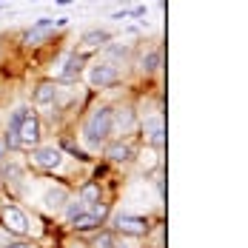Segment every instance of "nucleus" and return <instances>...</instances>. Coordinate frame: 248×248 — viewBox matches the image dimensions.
<instances>
[{"instance_id": "obj_1", "label": "nucleus", "mask_w": 248, "mask_h": 248, "mask_svg": "<svg viewBox=\"0 0 248 248\" xmlns=\"http://www.w3.org/2000/svg\"><path fill=\"white\" fill-rule=\"evenodd\" d=\"M111 111H114V108L100 106V108H94V111L89 114V120L83 125V143H86L89 149H100V146L108 140V134H111Z\"/></svg>"}, {"instance_id": "obj_2", "label": "nucleus", "mask_w": 248, "mask_h": 248, "mask_svg": "<svg viewBox=\"0 0 248 248\" xmlns=\"http://www.w3.org/2000/svg\"><path fill=\"white\" fill-rule=\"evenodd\" d=\"M117 77H120L117 66H114L111 60H103V63H97V66H92V72H89V83H92L94 89H106V86H114Z\"/></svg>"}, {"instance_id": "obj_3", "label": "nucleus", "mask_w": 248, "mask_h": 248, "mask_svg": "<svg viewBox=\"0 0 248 248\" xmlns=\"http://www.w3.org/2000/svg\"><path fill=\"white\" fill-rule=\"evenodd\" d=\"M0 217H3L6 231H12V234H26L29 231V217H26V211H20L17 205H6L0 211Z\"/></svg>"}, {"instance_id": "obj_4", "label": "nucleus", "mask_w": 248, "mask_h": 248, "mask_svg": "<svg viewBox=\"0 0 248 248\" xmlns=\"http://www.w3.org/2000/svg\"><path fill=\"white\" fill-rule=\"evenodd\" d=\"M31 160L40 166V169H60V163H63V151L57 149V146H37V149L31 151Z\"/></svg>"}, {"instance_id": "obj_5", "label": "nucleus", "mask_w": 248, "mask_h": 248, "mask_svg": "<svg viewBox=\"0 0 248 248\" xmlns=\"http://www.w3.org/2000/svg\"><path fill=\"white\" fill-rule=\"evenodd\" d=\"M17 140H20V146H37V140H40V123L31 111H29V117L23 123L17 125Z\"/></svg>"}, {"instance_id": "obj_6", "label": "nucleus", "mask_w": 248, "mask_h": 248, "mask_svg": "<svg viewBox=\"0 0 248 248\" xmlns=\"http://www.w3.org/2000/svg\"><path fill=\"white\" fill-rule=\"evenodd\" d=\"M114 223H117V228H120L123 234H128V237H140V234L149 231L146 220H143V217H134V214H117Z\"/></svg>"}, {"instance_id": "obj_7", "label": "nucleus", "mask_w": 248, "mask_h": 248, "mask_svg": "<svg viewBox=\"0 0 248 248\" xmlns=\"http://www.w3.org/2000/svg\"><path fill=\"white\" fill-rule=\"evenodd\" d=\"M143 128H146V134H149V143L154 146V149H163V114H149L146 117V123H143Z\"/></svg>"}, {"instance_id": "obj_8", "label": "nucleus", "mask_w": 248, "mask_h": 248, "mask_svg": "<svg viewBox=\"0 0 248 248\" xmlns=\"http://www.w3.org/2000/svg\"><path fill=\"white\" fill-rule=\"evenodd\" d=\"M57 97H60V89H57L54 83H43V86H37V92H34V103H37L40 108L57 106Z\"/></svg>"}, {"instance_id": "obj_9", "label": "nucleus", "mask_w": 248, "mask_h": 248, "mask_svg": "<svg viewBox=\"0 0 248 248\" xmlns=\"http://www.w3.org/2000/svg\"><path fill=\"white\" fill-rule=\"evenodd\" d=\"M134 125H137V117H134L131 108H117V111H111V128H117V131L128 134Z\"/></svg>"}, {"instance_id": "obj_10", "label": "nucleus", "mask_w": 248, "mask_h": 248, "mask_svg": "<svg viewBox=\"0 0 248 248\" xmlns=\"http://www.w3.org/2000/svg\"><path fill=\"white\" fill-rule=\"evenodd\" d=\"M66 188L63 186H51V188H46L43 191V205L49 208V211H60L63 205H66Z\"/></svg>"}, {"instance_id": "obj_11", "label": "nucleus", "mask_w": 248, "mask_h": 248, "mask_svg": "<svg viewBox=\"0 0 248 248\" xmlns=\"http://www.w3.org/2000/svg\"><path fill=\"white\" fill-rule=\"evenodd\" d=\"M49 31H51V20H49V17H40L37 23L26 31V43H29V46H34V43H40Z\"/></svg>"}, {"instance_id": "obj_12", "label": "nucleus", "mask_w": 248, "mask_h": 248, "mask_svg": "<svg viewBox=\"0 0 248 248\" xmlns=\"http://www.w3.org/2000/svg\"><path fill=\"white\" fill-rule=\"evenodd\" d=\"M77 72H80V57L77 54H66L63 63H60V69H54V75L60 77V80H72Z\"/></svg>"}, {"instance_id": "obj_13", "label": "nucleus", "mask_w": 248, "mask_h": 248, "mask_svg": "<svg viewBox=\"0 0 248 248\" xmlns=\"http://www.w3.org/2000/svg\"><path fill=\"white\" fill-rule=\"evenodd\" d=\"M114 163H128L131 157H134V149L128 146V143H114V146H108V151H106Z\"/></svg>"}, {"instance_id": "obj_14", "label": "nucleus", "mask_w": 248, "mask_h": 248, "mask_svg": "<svg viewBox=\"0 0 248 248\" xmlns=\"http://www.w3.org/2000/svg\"><path fill=\"white\" fill-rule=\"evenodd\" d=\"M80 43H83L86 49H97V46H103V43H108V34L100 31V29H92V31H86V34L80 37Z\"/></svg>"}, {"instance_id": "obj_15", "label": "nucleus", "mask_w": 248, "mask_h": 248, "mask_svg": "<svg viewBox=\"0 0 248 248\" xmlns=\"http://www.w3.org/2000/svg\"><path fill=\"white\" fill-rule=\"evenodd\" d=\"M72 225H75L77 231H89V228L100 225V217H94L92 211H83L80 217H75V220H72Z\"/></svg>"}, {"instance_id": "obj_16", "label": "nucleus", "mask_w": 248, "mask_h": 248, "mask_svg": "<svg viewBox=\"0 0 248 248\" xmlns=\"http://www.w3.org/2000/svg\"><path fill=\"white\" fill-rule=\"evenodd\" d=\"M80 202H100V186H94V183H86L83 188H80Z\"/></svg>"}, {"instance_id": "obj_17", "label": "nucleus", "mask_w": 248, "mask_h": 248, "mask_svg": "<svg viewBox=\"0 0 248 248\" xmlns=\"http://www.w3.org/2000/svg\"><path fill=\"white\" fill-rule=\"evenodd\" d=\"M26 117H29V108H26V106H17V108L12 111V117H9V131H17V125L23 123Z\"/></svg>"}, {"instance_id": "obj_18", "label": "nucleus", "mask_w": 248, "mask_h": 248, "mask_svg": "<svg viewBox=\"0 0 248 248\" xmlns=\"http://www.w3.org/2000/svg\"><path fill=\"white\" fill-rule=\"evenodd\" d=\"M160 60H163V51L154 49V51H149V54L143 57V66H146L149 72H154V69H160Z\"/></svg>"}, {"instance_id": "obj_19", "label": "nucleus", "mask_w": 248, "mask_h": 248, "mask_svg": "<svg viewBox=\"0 0 248 248\" xmlns=\"http://www.w3.org/2000/svg\"><path fill=\"white\" fill-rule=\"evenodd\" d=\"M111 246H114V234H108V231H100L92 240V248H111Z\"/></svg>"}, {"instance_id": "obj_20", "label": "nucleus", "mask_w": 248, "mask_h": 248, "mask_svg": "<svg viewBox=\"0 0 248 248\" xmlns=\"http://www.w3.org/2000/svg\"><path fill=\"white\" fill-rule=\"evenodd\" d=\"M83 205H86V202H80V200H69V205H66V220H69V223H72L75 217H80V214L86 211Z\"/></svg>"}, {"instance_id": "obj_21", "label": "nucleus", "mask_w": 248, "mask_h": 248, "mask_svg": "<svg viewBox=\"0 0 248 248\" xmlns=\"http://www.w3.org/2000/svg\"><path fill=\"white\" fill-rule=\"evenodd\" d=\"M6 177H9L15 186H20V183H23V171H20V166H15V163H9V169H6Z\"/></svg>"}, {"instance_id": "obj_22", "label": "nucleus", "mask_w": 248, "mask_h": 248, "mask_svg": "<svg viewBox=\"0 0 248 248\" xmlns=\"http://www.w3.org/2000/svg\"><path fill=\"white\" fill-rule=\"evenodd\" d=\"M6 248H31V246H29V243H9Z\"/></svg>"}, {"instance_id": "obj_23", "label": "nucleus", "mask_w": 248, "mask_h": 248, "mask_svg": "<svg viewBox=\"0 0 248 248\" xmlns=\"http://www.w3.org/2000/svg\"><path fill=\"white\" fill-rule=\"evenodd\" d=\"M6 151H9V149H6V143H3V137H0V160L6 157Z\"/></svg>"}, {"instance_id": "obj_24", "label": "nucleus", "mask_w": 248, "mask_h": 248, "mask_svg": "<svg viewBox=\"0 0 248 248\" xmlns=\"http://www.w3.org/2000/svg\"><path fill=\"white\" fill-rule=\"evenodd\" d=\"M54 3H60V6H69V3H72V0H54Z\"/></svg>"}, {"instance_id": "obj_25", "label": "nucleus", "mask_w": 248, "mask_h": 248, "mask_svg": "<svg viewBox=\"0 0 248 248\" xmlns=\"http://www.w3.org/2000/svg\"><path fill=\"white\" fill-rule=\"evenodd\" d=\"M0 3H6V0H0Z\"/></svg>"}, {"instance_id": "obj_26", "label": "nucleus", "mask_w": 248, "mask_h": 248, "mask_svg": "<svg viewBox=\"0 0 248 248\" xmlns=\"http://www.w3.org/2000/svg\"><path fill=\"white\" fill-rule=\"evenodd\" d=\"M154 248H160V246H154Z\"/></svg>"}, {"instance_id": "obj_27", "label": "nucleus", "mask_w": 248, "mask_h": 248, "mask_svg": "<svg viewBox=\"0 0 248 248\" xmlns=\"http://www.w3.org/2000/svg\"><path fill=\"white\" fill-rule=\"evenodd\" d=\"M0 183H3V180H0Z\"/></svg>"}]
</instances>
